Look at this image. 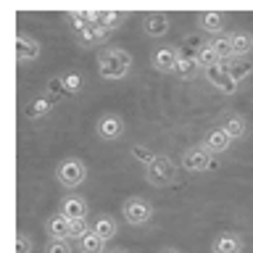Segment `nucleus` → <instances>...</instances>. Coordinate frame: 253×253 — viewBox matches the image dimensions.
Masks as SVG:
<instances>
[{"instance_id":"obj_18","label":"nucleus","mask_w":253,"mask_h":253,"mask_svg":"<svg viewBox=\"0 0 253 253\" xmlns=\"http://www.w3.org/2000/svg\"><path fill=\"white\" fill-rule=\"evenodd\" d=\"M229 40H232V53L235 58H248L253 53V35L248 29H235L229 32Z\"/></svg>"},{"instance_id":"obj_15","label":"nucleus","mask_w":253,"mask_h":253,"mask_svg":"<svg viewBox=\"0 0 253 253\" xmlns=\"http://www.w3.org/2000/svg\"><path fill=\"white\" fill-rule=\"evenodd\" d=\"M203 74V66L198 63L195 53H187V50H179V61H177V69H174V77L179 79H198Z\"/></svg>"},{"instance_id":"obj_11","label":"nucleus","mask_w":253,"mask_h":253,"mask_svg":"<svg viewBox=\"0 0 253 253\" xmlns=\"http://www.w3.org/2000/svg\"><path fill=\"white\" fill-rule=\"evenodd\" d=\"M13 42H16V61L19 63H32L42 55V45L32 35H27V32H16Z\"/></svg>"},{"instance_id":"obj_30","label":"nucleus","mask_w":253,"mask_h":253,"mask_svg":"<svg viewBox=\"0 0 253 253\" xmlns=\"http://www.w3.org/2000/svg\"><path fill=\"white\" fill-rule=\"evenodd\" d=\"M132 158H134V161H140L142 169H145V166L156 158V153L150 148H145V145H132Z\"/></svg>"},{"instance_id":"obj_27","label":"nucleus","mask_w":253,"mask_h":253,"mask_svg":"<svg viewBox=\"0 0 253 253\" xmlns=\"http://www.w3.org/2000/svg\"><path fill=\"white\" fill-rule=\"evenodd\" d=\"M69 21H71V32L79 35V32H84L87 27H92V11H71Z\"/></svg>"},{"instance_id":"obj_21","label":"nucleus","mask_w":253,"mask_h":253,"mask_svg":"<svg viewBox=\"0 0 253 253\" xmlns=\"http://www.w3.org/2000/svg\"><path fill=\"white\" fill-rule=\"evenodd\" d=\"M50 111H53V100L47 98V95H40V98H35V100L27 103V108H24V116L32 119V122H37V119L47 116Z\"/></svg>"},{"instance_id":"obj_29","label":"nucleus","mask_w":253,"mask_h":253,"mask_svg":"<svg viewBox=\"0 0 253 253\" xmlns=\"http://www.w3.org/2000/svg\"><path fill=\"white\" fill-rule=\"evenodd\" d=\"M92 229V224H90V219H74L71 221V229H69V240H82V237L87 235Z\"/></svg>"},{"instance_id":"obj_24","label":"nucleus","mask_w":253,"mask_h":253,"mask_svg":"<svg viewBox=\"0 0 253 253\" xmlns=\"http://www.w3.org/2000/svg\"><path fill=\"white\" fill-rule=\"evenodd\" d=\"M227 71H229V77L235 79V82H243V79H248L253 74V63L248 58H232L229 63H224Z\"/></svg>"},{"instance_id":"obj_9","label":"nucleus","mask_w":253,"mask_h":253,"mask_svg":"<svg viewBox=\"0 0 253 253\" xmlns=\"http://www.w3.org/2000/svg\"><path fill=\"white\" fill-rule=\"evenodd\" d=\"M227 21H229V16L224 11H201L195 16V24H198V29L203 32V35H209V37H219V35H227Z\"/></svg>"},{"instance_id":"obj_7","label":"nucleus","mask_w":253,"mask_h":253,"mask_svg":"<svg viewBox=\"0 0 253 253\" xmlns=\"http://www.w3.org/2000/svg\"><path fill=\"white\" fill-rule=\"evenodd\" d=\"M203 77H206V82H209L216 92H221V95H235L237 90H240V82H235V79L229 77L224 63H216V66H211V69H203Z\"/></svg>"},{"instance_id":"obj_19","label":"nucleus","mask_w":253,"mask_h":253,"mask_svg":"<svg viewBox=\"0 0 253 253\" xmlns=\"http://www.w3.org/2000/svg\"><path fill=\"white\" fill-rule=\"evenodd\" d=\"M92 232L108 243L119 235V221L111 216V213H100V216H95V221H92Z\"/></svg>"},{"instance_id":"obj_23","label":"nucleus","mask_w":253,"mask_h":253,"mask_svg":"<svg viewBox=\"0 0 253 253\" xmlns=\"http://www.w3.org/2000/svg\"><path fill=\"white\" fill-rule=\"evenodd\" d=\"M209 45L216 50L219 55V61L221 63H229L235 58V53H232V40H229V35H219V37H209Z\"/></svg>"},{"instance_id":"obj_1","label":"nucleus","mask_w":253,"mask_h":253,"mask_svg":"<svg viewBox=\"0 0 253 253\" xmlns=\"http://www.w3.org/2000/svg\"><path fill=\"white\" fill-rule=\"evenodd\" d=\"M132 53L124 50V47L116 45H106L98 50V58H95V66H98V77L106 79V82H122L132 74Z\"/></svg>"},{"instance_id":"obj_10","label":"nucleus","mask_w":253,"mask_h":253,"mask_svg":"<svg viewBox=\"0 0 253 253\" xmlns=\"http://www.w3.org/2000/svg\"><path fill=\"white\" fill-rule=\"evenodd\" d=\"M179 61V47L174 45H158L153 53H150V66H153L158 74H174Z\"/></svg>"},{"instance_id":"obj_12","label":"nucleus","mask_w":253,"mask_h":253,"mask_svg":"<svg viewBox=\"0 0 253 253\" xmlns=\"http://www.w3.org/2000/svg\"><path fill=\"white\" fill-rule=\"evenodd\" d=\"M58 211H61L69 221H74V219H87V213H90V206H87V198H82L79 193H69V195L61 198Z\"/></svg>"},{"instance_id":"obj_34","label":"nucleus","mask_w":253,"mask_h":253,"mask_svg":"<svg viewBox=\"0 0 253 253\" xmlns=\"http://www.w3.org/2000/svg\"><path fill=\"white\" fill-rule=\"evenodd\" d=\"M158 253H182V251H179V248H171V245H166V248H161Z\"/></svg>"},{"instance_id":"obj_20","label":"nucleus","mask_w":253,"mask_h":253,"mask_svg":"<svg viewBox=\"0 0 253 253\" xmlns=\"http://www.w3.org/2000/svg\"><path fill=\"white\" fill-rule=\"evenodd\" d=\"M124 19H126V13H122V11H92V24L95 27H103L106 32L119 29Z\"/></svg>"},{"instance_id":"obj_33","label":"nucleus","mask_w":253,"mask_h":253,"mask_svg":"<svg viewBox=\"0 0 253 253\" xmlns=\"http://www.w3.org/2000/svg\"><path fill=\"white\" fill-rule=\"evenodd\" d=\"M45 253H71V240H47Z\"/></svg>"},{"instance_id":"obj_2","label":"nucleus","mask_w":253,"mask_h":253,"mask_svg":"<svg viewBox=\"0 0 253 253\" xmlns=\"http://www.w3.org/2000/svg\"><path fill=\"white\" fill-rule=\"evenodd\" d=\"M53 174H55V182H58L63 190H77L79 185H84V179H87V164L77 156H66L55 164Z\"/></svg>"},{"instance_id":"obj_3","label":"nucleus","mask_w":253,"mask_h":253,"mask_svg":"<svg viewBox=\"0 0 253 253\" xmlns=\"http://www.w3.org/2000/svg\"><path fill=\"white\" fill-rule=\"evenodd\" d=\"M177 179V161L166 153H156V158L145 166V182L150 187H166Z\"/></svg>"},{"instance_id":"obj_16","label":"nucleus","mask_w":253,"mask_h":253,"mask_svg":"<svg viewBox=\"0 0 253 253\" xmlns=\"http://www.w3.org/2000/svg\"><path fill=\"white\" fill-rule=\"evenodd\" d=\"M69 229H71V221L61 211H55L45 219V235L50 240H69Z\"/></svg>"},{"instance_id":"obj_14","label":"nucleus","mask_w":253,"mask_h":253,"mask_svg":"<svg viewBox=\"0 0 253 253\" xmlns=\"http://www.w3.org/2000/svg\"><path fill=\"white\" fill-rule=\"evenodd\" d=\"M219 126L224 129L232 140H243L245 134H248V119H245L243 114H235V111H227V114H221L219 119Z\"/></svg>"},{"instance_id":"obj_13","label":"nucleus","mask_w":253,"mask_h":253,"mask_svg":"<svg viewBox=\"0 0 253 253\" xmlns=\"http://www.w3.org/2000/svg\"><path fill=\"white\" fill-rule=\"evenodd\" d=\"M201 145L209 150L211 156H221V153H227V150H229V145H232V137H229V134L216 124L213 129H209V132L203 134Z\"/></svg>"},{"instance_id":"obj_32","label":"nucleus","mask_w":253,"mask_h":253,"mask_svg":"<svg viewBox=\"0 0 253 253\" xmlns=\"http://www.w3.org/2000/svg\"><path fill=\"white\" fill-rule=\"evenodd\" d=\"M35 251V243L27 232H16V253H32Z\"/></svg>"},{"instance_id":"obj_28","label":"nucleus","mask_w":253,"mask_h":253,"mask_svg":"<svg viewBox=\"0 0 253 253\" xmlns=\"http://www.w3.org/2000/svg\"><path fill=\"white\" fill-rule=\"evenodd\" d=\"M195 58H198V63H201L203 69H211V66H216V63H221L219 61V55H216V50L209 45V40L198 47V53H195Z\"/></svg>"},{"instance_id":"obj_35","label":"nucleus","mask_w":253,"mask_h":253,"mask_svg":"<svg viewBox=\"0 0 253 253\" xmlns=\"http://www.w3.org/2000/svg\"><path fill=\"white\" fill-rule=\"evenodd\" d=\"M106 253H129L126 248H111V251H106Z\"/></svg>"},{"instance_id":"obj_4","label":"nucleus","mask_w":253,"mask_h":253,"mask_svg":"<svg viewBox=\"0 0 253 253\" xmlns=\"http://www.w3.org/2000/svg\"><path fill=\"white\" fill-rule=\"evenodd\" d=\"M122 216L129 227H145L153 221V206H150L145 198L132 195L122 203Z\"/></svg>"},{"instance_id":"obj_8","label":"nucleus","mask_w":253,"mask_h":253,"mask_svg":"<svg viewBox=\"0 0 253 253\" xmlns=\"http://www.w3.org/2000/svg\"><path fill=\"white\" fill-rule=\"evenodd\" d=\"M142 32H145L148 37H153V40H161L169 35V29H171V16L169 13H164V11H148V13H142Z\"/></svg>"},{"instance_id":"obj_25","label":"nucleus","mask_w":253,"mask_h":253,"mask_svg":"<svg viewBox=\"0 0 253 253\" xmlns=\"http://www.w3.org/2000/svg\"><path fill=\"white\" fill-rule=\"evenodd\" d=\"M77 251L79 253H106V240H103V237H98L90 229V232H87L82 240H77Z\"/></svg>"},{"instance_id":"obj_22","label":"nucleus","mask_w":253,"mask_h":253,"mask_svg":"<svg viewBox=\"0 0 253 253\" xmlns=\"http://www.w3.org/2000/svg\"><path fill=\"white\" fill-rule=\"evenodd\" d=\"M111 35V32H106L103 27H87L84 32H79V35H74L79 40V45L82 47H95V45H100V42H106V37Z\"/></svg>"},{"instance_id":"obj_31","label":"nucleus","mask_w":253,"mask_h":253,"mask_svg":"<svg viewBox=\"0 0 253 253\" xmlns=\"http://www.w3.org/2000/svg\"><path fill=\"white\" fill-rule=\"evenodd\" d=\"M47 98H66V90H63V82H61V74L58 77H50L47 82Z\"/></svg>"},{"instance_id":"obj_26","label":"nucleus","mask_w":253,"mask_h":253,"mask_svg":"<svg viewBox=\"0 0 253 253\" xmlns=\"http://www.w3.org/2000/svg\"><path fill=\"white\" fill-rule=\"evenodd\" d=\"M61 82H63V90H66V95H79L84 87V77L82 71L71 69V71H63L61 74Z\"/></svg>"},{"instance_id":"obj_6","label":"nucleus","mask_w":253,"mask_h":253,"mask_svg":"<svg viewBox=\"0 0 253 253\" xmlns=\"http://www.w3.org/2000/svg\"><path fill=\"white\" fill-rule=\"evenodd\" d=\"M211 158H213V156L201 145V142H198V145H190V148L182 150L179 164H182V169L190 171V174H201V171H206V169L211 166Z\"/></svg>"},{"instance_id":"obj_5","label":"nucleus","mask_w":253,"mask_h":253,"mask_svg":"<svg viewBox=\"0 0 253 253\" xmlns=\"http://www.w3.org/2000/svg\"><path fill=\"white\" fill-rule=\"evenodd\" d=\"M126 132V122L119 114L114 111H108V114H100L98 122H95V134L103 140V142H116L122 140Z\"/></svg>"},{"instance_id":"obj_17","label":"nucleus","mask_w":253,"mask_h":253,"mask_svg":"<svg viewBox=\"0 0 253 253\" xmlns=\"http://www.w3.org/2000/svg\"><path fill=\"white\" fill-rule=\"evenodd\" d=\"M243 248L245 243L237 232H221L211 243V253H243Z\"/></svg>"}]
</instances>
